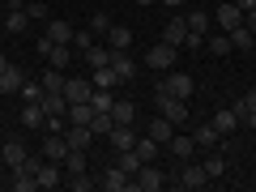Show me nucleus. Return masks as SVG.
Segmentation results:
<instances>
[{
  "instance_id": "f704fd0d",
  "label": "nucleus",
  "mask_w": 256,
  "mask_h": 192,
  "mask_svg": "<svg viewBox=\"0 0 256 192\" xmlns=\"http://www.w3.org/2000/svg\"><path fill=\"white\" fill-rule=\"evenodd\" d=\"M90 107H94V111H111V107H116V94L94 86V90H90Z\"/></svg>"
},
{
  "instance_id": "603ef678",
  "label": "nucleus",
  "mask_w": 256,
  "mask_h": 192,
  "mask_svg": "<svg viewBox=\"0 0 256 192\" xmlns=\"http://www.w3.org/2000/svg\"><path fill=\"white\" fill-rule=\"evenodd\" d=\"M248 124H252V128H256V111H252V116H248Z\"/></svg>"
},
{
  "instance_id": "6e6552de",
  "label": "nucleus",
  "mask_w": 256,
  "mask_h": 192,
  "mask_svg": "<svg viewBox=\"0 0 256 192\" xmlns=\"http://www.w3.org/2000/svg\"><path fill=\"white\" fill-rule=\"evenodd\" d=\"M132 188H141V192H158L162 188V171H158V162H146L137 175H132Z\"/></svg>"
},
{
  "instance_id": "412c9836",
  "label": "nucleus",
  "mask_w": 256,
  "mask_h": 192,
  "mask_svg": "<svg viewBox=\"0 0 256 192\" xmlns=\"http://www.w3.org/2000/svg\"><path fill=\"white\" fill-rule=\"evenodd\" d=\"M107 47L111 52H128V47H132V30L128 26H111L107 30Z\"/></svg>"
},
{
  "instance_id": "f8f14e48",
  "label": "nucleus",
  "mask_w": 256,
  "mask_h": 192,
  "mask_svg": "<svg viewBox=\"0 0 256 192\" xmlns=\"http://www.w3.org/2000/svg\"><path fill=\"white\" fill-rule=\"evenodd\" d=\"M60 184H64V166L43 158V166H38V188H60Z\"/></svg>"
},
{
  "instance_id": "a19ab883",
  "label": "nucleus",
  "mask_w": 256,
  "mask_h": 192,
  "mask_svg": "<svg viewBox=\"0 0 256 192\" xmlns=\"http://www.w3.org/2000/svg\"><path fill=\"white\" fill-rule=\"evenodd\" d=\"M64 184H68V188H73V192H90V188H98V180H90V175H86V171L68 175V180H64Z\"/></svg>"
},
{
  "instance_id": "f03ea898",
  "label": "nucleus",
  "mask_w": 256,
  "mask_h": 192,
  "mask_svg": "<svg viewBox=\"0 0 256 192\" xmlns=\"http://www.w3.org/2000/svg\"><path fill=\"white\" fill-rule=\"evenodd\" d=\"M175 184H180V188H188V192H196V188H205V184H210V171H205V162H184L180 166V175H175Z\"/></svg>"
},
{
  "instance_id": "393cba45",
  "label": "nucleus",
  "mask_w": 256,
  "mask_h": 192,
  "mask_svg": "<svg viewBox=\"0 0 256 192\" xmlns=\"http://www.w3.org/2000/svg\"><path fill=\"white\" fill-rule=\"evenodd\" d=\"M226 34H230V47H235V52H252L256 47V34L248 26H235V30H226Z\"/></svg>"
},
{
  "instance_id": "ddd939ff",
  "label": "nucleus",
  "mask_w": 256,
  "mask_h": 192,
  "mask_svg": "<svg viewBox=\"0 0 256 192\" xmlns=\"http://www.w3.org/2000/svg\"><path fill=\"white\" fill-rule=\"evenodd\" d=\"M22 86H26V68H18V64H9V68L0 73V90H4V94H18Z\"/></svg>"
},
{
  "instance_id": "2eb2a0df",
  "label": "nucleus",
  "mask_w": 256,
  "mask_h": 192,
  "mask_svg": "<svg viewBox=\"0 0 256 192\" xmlns=\"http://www.w3.org/2000/svg\"><path fill=\"white\" fill-rule=\"evenodd\" d=\"M107 141H111L116 150H132V146H137V132H132V124H116V128L107 132Z\"/></svg>"
},
{
  "instance_id": "4c0bfd02",
  "label": "nucleus",
  "mask_w": 256,
  "mask_h": 192,
  "mask_svg": "<svg viewBox=\"0 0 256 192\" xmlns=\"http://www.w3.org/2000/svg\"><path fill=\"white\" fill-rule=\"evenodd\" d=\"M90 120H94L90 102H73V107H68V124H90Z\"/></svg>"
},
{
  "instance_id": "39448f33",
  "label": "nucleus",
  "mask_w": 256,
  "mask_h": 192,
  "mask_svg": "<svg viewBox=\"0 0 256 192\" xmlns=\"http://www.w3.org/2000/svg\"><path fill=\"white\" fill-rule=\"evenodd\" d=\"M158 111H162L171 124H184V120H188V98H175V94H158Z\"/></svg>"
},
{
  "instance_id": "a211bd4d",
  "label": "nucleus",
  "mask_w": 256,
  "mask_h": 192,
  "mask_svg": "<svg viewBox=\"0 0 256 192\" xmlns=\"http://www.w3.org/2000/svg\"><path fill=\"white\" fill-rule=\"evenodd\" d=\"M111 68H116L120 82H132V77H137V64L128 60V52H111Z\"/></svg>"
},
{
  "instance_id": "f3484780",
  "label": "nucleus",
  "mask_w": 256,
  "mask_h": 192,
  "mask_svg": "<svg viewBox=\"0 0 256 192\" xmlns=\"http://www.w3.org/2000/svg\"><path fill=\"white\" fill-rule=\"evenodd\" d=\"M0 154H4V162H9V166H22V162H26V154H30V150H26V141H22V137H9Z\"/></svg>"
},
{
  "instance_id": "b1692460",
  "label": "nucleus",
  "mask_w": 256,
  "mask_h": 192,
  "mask_svg": "<svg viewBox=\"0 0 256 192\" xmlns=\"http://www.w3.org/2000/svg\"><path fill=\"white\" fill-rule=\"evenodd\" d=\"M210 124H214V128H218L222 137H230V132H235V128H239V116H235V111H230V107H222V111H218V116H214V120H210Z\"/></svg>"
},
{
  "instance_id": "e433bc0d",
  "label": "nucleus",
  "mask_w": 256,
  "mask_h": 192,
  "mask_svg": "<svg viewBox=\"0 0 256 192\" xmlns=\"http://www.w3.org/2000/svg\"><path fill=\"white\" fill-rule=\"evenodd\" d=\"M90 128H94V137H107L111 128H116V120H111V111H94V120H90Z\"/></svg>"
},
{
  "instance_id": "473e14b6",
  "label": "nucleus",
  "mask_w": 256,
  "mask_h": 192,
  "mask_svg": "<svg viewBox=\"0 0 256 192\" xmlns=\"http://www.w3.org/2000/svg\"><path fill=\"white\" fill-rule=\"evenodd\" d=\"M132 150L141 154V162H158V150H162V146H158L154 137H137V146H132Z\"/></svg>"
},
{
  "instance_id": "423d86ee",
  "label": "nucleus",
  "mask_w": 256,
  "mask_h": 192,
  "mask_svg": "<svg viewBox=\"0 0 256 192\" xmlns=\"http://www.w3.org/2000/svg\"><path fill=\"white\" fill-rule=\"evenodd\" d=\"M98 188L102 192H128V188H132V175H128L124 166H107L102 180H98Z\"/></svg>"
},
{
  "instance_id": "5fc2aeb1",
  "label": "nucleus",
  "mask_w": 256,
  "mask_h": 192,
  "mask_svg": "<svg viewBox=\"0 0 256 192\" xmlns=\"http://www.w3.org/2000/svg\"><path fill=\"white\" fill-rule=\"evenodd\" d=\"M188 4H201V0H188Z\"/></svg>"
},
{
  "instance_id": "7ed1b4c3",
  "label": "nucleus",
  "mask_w": 256,
  "mask_h": 192,
  "mask_svg": "<svg viewBox=\"0 0 256 192\" xmlns=\"http://www.w3.org/2000/svg\"><path fill=\"white\" fill-rule=\"evenodd\" d=\"M192 86H196V82H192L188 73H175V68H171V73H166L162 82H158V94H175V98H188V94H192Z\"/></svg>"
},
{
  "instance_id": "72a5a7b5",
  "label": "nucleus",
  "mask_w": 256,
  "mask_h": 192,
  "mask_svg": "<svg viewBox=\"0 0 256 192\" xmlns=\"http://www.w3.org/2000/svg\"><path fill=\"white\" fill-rule=\"evenodd\" d=\"M230 111H235V116H239V124H248V116H252V111H256V86H252V90H248V94H244V98H239V102H235V107H230Z\"/></svg>"
},
{
  "instance_id": "a878e982",
  "label": "nucleus",
  "mask_w": 256,
  "mask_h": 192,
  "mask_svg": "<svg viewBox=\"0 0 256 192\" xmlns=\"http://www.w3.org/2000/svg\"><path fill=\"white\" fill-rule=\"evenodd\" d=\"M82 56H86V64H90V68H102V64H111V47H102V43H90Z\"/></svg>"
},
{
  "instance_id": "dca6fc26",
  "label": "nucleus",
  "mask_w": 256,
  "mask_h": 192,
  "mask_svg": "<svg viewBox=\"0 0 256 192\" xmlns=\"http://www.w3.org/2000/svg\"><path fill=\"white\" fill-rule=\"evenodd\" d=\"M192 141H196V146H205V150H222V132H218L214 124H196Z\"/></svg>"
},
{
  "instance_id": "37998d69",
  "label": "nucleus",
  "mask_w": 256,
  "mask_h": 192,
  "mask_svg": "<svg viewBox=\"0 0 256 192\" xmlns=\"http://www.w3.org/2000/svg\"><path fill=\"white\" fill-rule=\"evenodd\" d=\"M205 171H210V180H218V175L226 171V158H222V154H210V158H205Z\"/></svg>"
},
{
  "instance_id": "4468645a",
  "label": "nucleus",
  "mask_w": 256,
  "mask_h": 192,
  "mask_svg": "<svg viewBox=\"0 0 256 192\" xmlns=\"http://www.w3.org/2000/svg\"><path fill=\"white\" fill-rule=\"evenodd\" d=\"M184 18H188V34H210V26H214V18H210V13H205L201 9V4H196V9H192V13H184Z\"/></svg>"
},
{
  "instance_id": "09e8293b",
  "label": "nucleus",
  "mask_w": 256,
  "mask_h": 192,
  "mask_svg": "<svg viewBox=\"0 0 256 192\" xmlns=\"http://www.w3.org/2000/svg\"><path fill=\"white\" fill-rule=\"evenodd\" d=\"M235 4H239L244 13H252V9H256V0H235Z\"/></svg>"
},
{
  "instance_id": "9b49d317",
  "label": "nucleus",
  "mask_w": 256,
  "mask_h": 192,
  "mask_svg": "<svg viewBox=\"0 0 256 192\" xmlns=\"http://www.w3.org/2000/svg\"><path fill=\"white\" fill-rule=\"evenodd\" d=\"M64 137H68L73 150H90L94 146V128L90 124H68V128H64Z\"/></svg>"
},
{
  "instance_id": "c756f323",
  "label": "nucleus",
  "mask_w": 256,
  "mask_h": 192,
  "mask_svg": "<svg viewBox=\"0 0 256 192\" xmlns=\"http://www.w3.org/2000/svg\"><path fill=\"white\" fill-rule=\"evenodd\" d=\"M43 120H47L43 102H26V107H22V124L26 128H43Z\"/></svg>"
},
{
  "instance_id": "0eeeda50",
  "label": "nucleus",
  "mask_w": 256,
  "mask_h": 192,
  "mask_svg": "<svg viewBox=\"0 0 256 192\" xmlns=\"http://www.w3.org/2000/svg\"><path fill=\"white\" fill-rule=\"evenodd\" d=\"M214 22H218L222 30H235V26H244V9H239L235 0H222L218 9H214Z\"/></svg>"
},
{
  "instance_id": "8fccbe9b",
  "label": "nucleus",
  "mask_w": 256,
  "mask_h": 192,
  "mask_svg": "<svg viewBox=\"0 0 256 192\" xmlns=\"http://www.w3.org/2000/svg\"><path fill=\"white\" fill-rule=\"evenodd\" d=\"M166 9H184V4H188V0H162Z\"/></svg>"
},
{
  "instance_id": "f257e3e1",
  "label": "nucleus",
  "mask_w": 256,
  "mask_h": 192,
  "mask_svg": "<svg viewBox=\"0 0 256 192\" xmlns=\"http://www.w3.org/2000/svg\"><path fill=\"white\" fill-rule=\"evenodd\" d=\"M175 56H180V47L154 43V47L146 52V68H154V73H171V68H175Z\"/></svg>"
},
{
  "instance_id": "58836bf2",
  "label": "nucleus",
  "mask_w": 256,
  "mask_h": 192,
  "mask_svg": "<svg viewBox=\"0 0 256 192\" xmlns=\"http://www.w3.org/2000/svg\"><path fill=\"white\" fill-rule=\"evenodd\" d=\"M64 175H77V171H86V150H68V158H64Z\"/></svg>"
},
{
  "instance_id": "1a4fd4ad",
  "label": "nucleus",
  "mask_w": 256,
  "mask_h": 192,
  "mask_svg": "<svg viewBox=\"0 0 256 192\" xmlns=\"http://www.w3.org/2000/svg\"><path fill=\"white\" fill-rule=\"evenodd\" d=\"M162 43H171V47H188V18H171L166 22V30H162Z\"/></svg>"
},
{
  "instance_id": "a18cd8bd",
  "label": "nucleus",
  "mask_w": 256,
  "mask_h": 192,
  "mask_svg": "<svg viewBox=\"0 0 256 192\" xmlns=\"http://www.w3.org/2000/svg\"><path fill=\"white\" fill-rule=\"evenodd\" d=\"M94 43V30H73V52H86Z\"/></svg>"
},
{
  "instance_id": "20e7f679",
  "label": "nucleus",
  "mask_w": 256,
  "mask_h": 192,
  "mask_svg": "<svg viewBox=\"0 0 256 192\" xmlns=\"http://www.w3.org/2000/svg\"><path fill=\"white\" fill-rule=\"evenodd\" d=\"M68 137H64V132H47V141L43 146H38V154L47 158V162H64V158H68Z\"/></svg>"
},
{
  "instance_id": "5701e85b",
  "label": "nucleus",
  "mask_w": 256,
  "mask_h": 192,
  "mask_svg": "<svg viewBox=\"0 0 256 192\" xmlns=\"http://www.w3.org/2000/svg\"><path fill=\"white\" fill-rule=\"evenodd\" d=\"M47 60H52V68H68V64H73V43H56L52 52H47Z\"/></svg>"
},
{
  "instance_id": "9d476101",
  "label": "nucleus",
  "mask_w": 256,
  "mask_h": 192,
  "mask_svg": "<svg viewBox=\"0 0 256 192\" xmlns=\"http://www.w3.org/2000/svg\"><path fill=\"white\" fill-rule=\"evenodd\" d=\"M90 82H82V77H64V98H68V107L73 102H90Z\"/></svg>"
},
{
  "instance_id": "79ce46f5",
  "label": "nucleus",
  "mask_w": 256,
  "mask_h": 192,
  "mask_svg": "<svg viewBox=\"0 0 256 192\" xmlns=\"http://www.w3.org/2000/svg\"><path fill=\"white\" fill-rule=\"evenodd\" d=\"M111 26H116V22H111V18H107L102 9H94V13H90V30H94V34H107Z\"/></svg>"
},
{
  "instance_id": "6ab92c4d",
  "label": "nucleus",
  "mask_w": 256,
  "mask_h": 192,
  "mask_svg": "<svg viewBox=\"0 0 256 192\" xmlns=\"http://www.w3.org/2000/svg\"><path fill=\"white\" fill-rule=\"evenodd\" d=\"M90 86H98V90H116L120 77H116V68H111V64H102V68H90Z\"/></svg>"
},
{
  "instance_id": "c03bdc74",
  "label": "nucleus",
  "mask_w": 256,
  "mask_h": 192,
  "mask_svg": "<svg viewBox=\"0 0 256 192\" xmlns=\"http://www.w3.org/2000/svg\"><path fill=\"white\" fill-rule=\"evenodd\" d=\"M18 94H22V102H38V98H43V86H38V82H26Z\"/></svg>"
},
{
  "instance_id": "c85d7f7f",
  "label": "nucleus",
  "mask_w": 256,
  "mask_h": 192,
  "mask_svg": "<svg viewBox=\"0 0 256 192\" xmlns=\"http://www.w3.org/2000/svg\"><path fill=\"white\" fill-rule=\"evenodd\" d=\"M26 22H30V13L22 9V4H13V9L4 13V30H13V34H22V30H26Z\"/></svg>"
},
{
  "instance_id": "c9c22d12",
  "label": "nucleus",
  "mask_w": 256,
  "mask_h": 192,
  "mask_svg": "<svg viewBox=\"0 0 256 192\" xmlns=\"http://www.w3.org/2000/svg\"><path fill=\"white\" fill-rule=\"evenodd\" d=\"M38 86H43V94H64V77H60V68H47Z\"/></svg>"
},
{
  "instance_id": "49530a36",
  "label": "nucleus",
  "mask_w": 256,
  "mask_h": 192,
  "mask_svg": "<svg viewBox=\"0 0 256 192\" xmlns=\"http://www.w3.org/2000/svg\"><path fill=\"white\" fill-rule=\"evenodd\" d=\"M26 13H30V18H43V22H47V18H52V13H47V4H30V9H26Z\"/></svg>"
},
{
  "instance_id": "bb28decb",
  "label": "nucleus",
  "mask_w": 256,
  "mask_h": 192,
  "mask_svg": "<svg viewBox=\"0 0 256 192\" xmlns=\"http://www.w3.org/2000/svg\"><path fill=\"white\" fill-rule=\"evenodd\" d=\"M150 137H154L158 146H166V141L175 137V124H171V120H166V116H158L154 124H150Z\"/></svg>"
},
{
  "instance_id": "6e6d98bb",
  "label": "nucleus",
  "mask_w": 256,
  "mask_h": 192,
  "mask_svg": "<svg viewBox=\"0 0 256 192\" xmlns=\"http://www.w3.org/2000/svg\"><path fill=\"white\" fill-rule=\"evenodd\" d=\"M0 26H4V13H0Z\"/></svg>"
},
{
  "instance_id": "aec40b11",
  "label": "nucleus",
  "mask_w": 256,
  "mask_h": 192,
  "mask_svg": "<svg viewBox=\"0 0 256 192\" xmlns=\"http://www.w3.org/2000/svg\"><path fill=\"white\" fill-rule=\"evenodd\" d=\"M166 150H171V154L180 158V162H188V158L196 154V141H192V137H180V132H175V137L166 141Z\"/></svg>"
},
{
  "instance_id": "4be33fe9",
  "label": "nucleus",
  "mask_w": 256,
  "mask_h": 192,
  "mask_svg": "<svg viewBox=\"0 0 256 192\" xmlns=\"http://www.w3.org/2000/svg\"><path fill=\"white\" fill-rule=\"evenodd\" d=\"M47 38L52 43H73V26L60 22V18H47Z\"/></svg>"
},
{
  "instance_id": "cd10ccee",
  "label": "nucleus",
  "mask_w": 256,
  "mask_h": 192,
  "mask_svg": "<svg viewBox=\"0 0 256 192\" xmlns=\"http://www.w3.org/2000/svg\"><path fill=\"white\" fill-rule=\"evenodd\" d=\"M116 166H124L128 175H137L146 162H141V154H137V150H116Z\"/></svg>"
},
{
  "instance_id": "2f4dec72",
  "label": "nucleus",
  "mask_w": 256,
  "mask_h": 192,
  "mask_svg": "<svg viewBox=\"0 0 256 192\" xmlns=\"http://www.w3.org/2000/svg\"><path fill=\"white\" fill-rule=\"evenodd\" d=\"M111 120H116V124H132V120H137V107H132L128 98H116V107H111Z\"/></svg>"
},
{
  "instance_id": "ea45409f",
  "label": "nucleus",
  "mask_w": 256,
  "mask_h": 192,
  "mask_svg": "<svg viewBox=\"0 0 256 192\" xmlns=\"http://www.w3.org/2000/svg\"><path fill=\"white\" fill-rule=\"evenodd\" d=\"M205 47H210L214 56H230V52H235V47H230V34H226V30H222V34H214V38H205Z\"/></svg>"
},
{
  "instance_id": "de8ad7c7",
  "label": "nucleus",
  "mask_w": 256,
  "mask_h": 192,
  "mask_svg": "<svg viewBox=\"0 0 256 192\" xmlns=\"http://www.w3.org/2000/svg\"><path fill=\"white\" fill-rule=\"evenodd\" d=\"M244 26L252 30V34H256V9H252V13H244Z\"/></svg>"
},
{
  "instance_id": "7c9ffc66",
  "label": "nucleus",
  "mask_w": 256,
  "mask_h": 192,
  "mask_svg": "<svg viewBox=\"0 0 256 192\" xmlns=\"http://www.w3.org/2000/svg\"><path fill=\"white\" fill-rule=\"evenodd\" d=\"M38 102H43L47 116H68V98H64V94H43Z\"/></svg>"
},
{
  "instance_id": "4d7b16f0",
  "label": "nucleus",
  "mask_w": 256,
  "mask_h": 192,
  "mask_svg": "<svg viewBox=\"0 0 256 192\" xmlns=\"http://www.w3.org/2000/svg\"><path fill=\"white\" fill-rule=\"evenodd\" d=\"M0 102H4V90H0Z\"/></svg>"
},
{
  "instance_id": "864d4df0",
  "label": "nucleus",
  "mask_w": 256,
  "mask_h": 192,
  "mask_svg": "<svg viewBox=\"0 0 256 192\" xmlns=\"http://www.w3.org/2000/svg\"><path fill=\"white\" fill-rule=\"evenodd\" d=\"M137 4H154V0H137Z\"/></svg>"
},
{
  "instance_id": "3c124183",
  "label": "nucleus",
  "mask_w": 256,
  "mask_h": 192,
  "mask_svg": "<svg viewBox=\"0 0 256 192\" xmlns=\"http://www.w3.org/2000/svg\"><path fill=\"white\" fill-rule=\"evenodd\" d=\"M4 68H9V56H4V52H0V73H4Z\"/></svg>"
}]
</instances>
